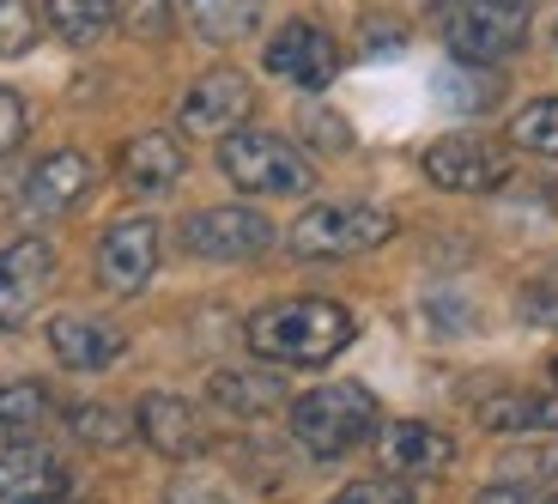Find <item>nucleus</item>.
<instances>
[{"label":"nucleus","mask_w":558,"mask_h":504,"mask_svg":"<svg viewBox=\"0 0 558 504\" xmlns=\"http://www.w3.org/2000/svg\"><path fill=\"white\" fill-rule=\"evenodd\" d=\"M510 146L558 165V98H529L522 104V110L510 116Z\"/></svg>","instance_id":"23"},{"label":"nucleus","mask_w":558,"mask_h":504,"mask_svg":"<svg viewBox=\"0 0 558 504\" xmlns=\"http://www.w3.org/2000/svg\"><path fill=\"white\" fill-rule=\"evenodd\" d=\"M116 170H122V182L134 195H165L170 182L182 177V146L170 134H134L122 146V158H116Z\"/></svg>","instance_id":"18"},{"label":"nucleus","mask_w":558,"mask_h":504,"mask_svg":"<svg viewBox=\"0 0 558 504\" xmlns=\"http://www.w3.org/2000/svg\"><path fill=\"white\" fill-rule=\"evenodd\" d=\"M267 73L298 85V92H328L340 73V43L322 25H310V19H292V25H279L274 43H267Z\"/></svg>","instance_id":"9"},{"label":"nucleus","mask_w":558,"mask_h":504,"mask_svg":"<svg viewBox=\"0 0 558 504\" xmlns=\"http://www.w3.org/2000/svg\"><path fill=\"white\" fill-rule=\"evenodd\" d=\"M377 425H383V407L364 383H322V389L292 401V437L310 456H322V463L352 456L359 444H371Z\"/></svg>","instance_id":"2"},{"label":"nucleus","mask_w":558,"mask_h":504,"mask_svg":"<svg viewBox=\"0 0 558 504\" xmlns=\"http://www.w3.org/2000/svg\"><path fill=\"white\" fill-rule=\"evenodd\" d=\"M377 463L389 468L395 480L444 475V468L456 463V437L425 425V420H395V425H383V437H377Z\"/></svg>","instance_id":"13"},{"label":"nucleus","mask_w":558,"mask_h":504,"mask_svg":"<svg viewBox=\"0 0 558 504\" xmlns=\"http://www.w3.org/2000/svg\"><path fill=\"white\" fill-rule=\"evenodd\" d=\"M49 280H56V250L43 238H19V243L0 250V328H7V335L37 316Z\"/></svg>","instance_id":"10"},{"label":"nucleus","mask_w":558,"mask_h":504,"mask_svg":"<svg viewBox=\"0 0 558 504\" xmlns=\"http://www.w3.org/2000/svg\"><path fill=\"white\" fill-rule=\"evenodd\" d=\"M328 504H413V487H401L395 475H377V480H352V487H340Z\"/></svg>","instance_id":"26"},{"label":"nucleus","mask_w":558,"mask_h":504,"mask_svg":"<svg viewBox=\"0 0 558 504\" xmlns=\"http://www.w3.org/2000/svg\"><path fill=\"white\" fill-rule=\"evenodd\" d=\"M43 504H73V499H43Z\"/></svg>","instance_id":"32"},{"label":"nucleus","mask_w":558,"mask_h":504,"mask_svg":"<svg viewBox=\"0 0 558 504\" xmlns=\"http://www.w3.org/2000/svg\"><path fill=\"white\" fill-rule=\"evenodd\" d=\"M19 141H25V104H19V92L0 85V153H13Z\"/></svg>","instance_id":"31"},{"label":"nucleus","mask_w":558,"mask_h":504,"mask_svg":"<svg viewBox=\"0 0 558 504\" xmlns=\"http://www.w3.org/2000/svg\"><path fill=\"white\" fill-rule=\"evenodd\" d=\"M177 13L201 43H238L255 31L262 0H177Z\"/></svg>","instance_id":"20"},{"label":"nucleus","mask_w":558,"mask_h":504,"mask_svg":"<svg viewBox=\"0 0 558 504\" xmlns=\"http://www.w3.org/2000/svg\"><path fill=\"white\" fill-rule=\"evenodd\" d=\"M395 238V213L371 207V201H316L292 219L286 243L292 255L304 262H340V255H364L377 250V243Z\"/></svg>","instance_id":"4"},{"label":"nucleus","mask_w":558,"mask_h":504,"mask_svg":"<svg viewBox=\"0 0 558 504\" xmlns=\"http://www.w3.org/2000/svg\"><path fill=\"white\" fill-rule=\"evenodd\" d=\"M170 7H177V0H116V19H122L134 37H158L165 19H170Z\"/></svg>","instance_id":"29"},{"label":"nucleus","mask_w":558,"mask_h":504,"mask_svg":"<svg viewBox=\"0 0 558 504\" xmlns=\"http://www.w3.org/2000/svg\"><path fill=\"white\" fill-rule=\"evenodd\" d=\"M56 401L37 377H19V383H0V444H31V437L49 425Z\"/></svg>","instance_id":"21"},{"label":"nucleus","mask_w":558,"mask_h":504,"mask_svg":"<svg viewBox=\"0 0 558 504\" xmlns=\"http://www.w3.org/2000/svg\"><path fill=\"white\" fill-rule=\"evenodd\" d=\"M207 395L225 407V413H238V420H262V413H279L286 407V383L274 371H219L207 383Z\"/></svg>","instance_id":"19"},{"label":"nucleus","mask_w":558,"mask_h":504,"mask_svg":"<svg viewBox=\"0 0 558 504\" xmlns=\"http://www.w3.org/2000/svg\"><path fill=\"white\" fill-rule=\"evenodd\" d=\"M134 425L158 456H170V463H195L201 449H207V420H201V407L189 401V395H170V389L146 395Z\"/></svg>","instance_id":"12"},{"label":"nucleus","mask_w":558,"mask_h":504,"mask_svg":"<svg viewBox=\"0 0 558 504\" xmlns=\"http://www.w3.org/2000/svg\"><path fill=\"white\" fill-rule=\"evenodd\" d=\"M31 43H37V13L25 0H0V61L31 56Z\"/></svg>","instance_id":"25"},{"label":"nucleus","mask_w":558,"mask_h":504,"mask_svg":"<svg viewBox=\"0 0 558 504\" xmlns=\"http://www.w3.org/2000/svg\"><path fill=\"white\" fill-rule=\"evenodd\" d=\"M425 177L449 195H492L510 182V153L480 141V134H444L425 146Z\"/></svg>","instance_id":"8"},{"label":"nucleus","mask_w":558,"mask_h":504,"mask_svg":"<svg viewBox=\"0 0 558 504\" xmlns=\"http://www.w3.org/2000/svg\"><path fill=\"white\" fill-rule=\"evenodd\" d=\"M182 243L201 262H255L274 250V225L255 207H201L182 219Z\"/></svg>","instance_id":"6"},{"label":"nucleus","mask_w":558,"mask_h":504,"mask_svg":"<svg viewBox=\"0 0 558 504\" xmlns=\"http://www.w3.org/2000/svg\"><path fill=\"white\" fill-rule=\"evenodd\" d=\"M219 170L238 182L243 195H310V158L298 153L286 134H267V128H238L225 134L219 146Z\"/></svg>","instance_id":"5"},{"label":"nucleus","mask_w":558,"mask_h":504,"mask_svg":"<svg viewBox=\"0 0 558 504\" xmlns=\"http://www.w3.org/2000/svg\"><path fill=\"white\" fill-rule=\"evenodd\" d=\"M553 383H558V359H553Z\"/></svg>","instance_id":"33"},{"label":"nucleus","mask_w":558,"mask_h":504,"mask_svg":"<svg viewBox=\"0 0 558 504\" xmlns=\"http://www.w3.org/2000/svg\"><path fill=\"white\" fill-rule=\"evenodd\" d=\"M444 92H456V110H492V92H498V85H492V73L480 68V80H468V68H461L456 61V73H444Z\"/></svg>","instance_id":"28"},{"label":"nucleus","mask_w":558,"mask_h":504,"mask_svg":"<svg viewBox=\"0 0 558 504\" xmlns=\"http://www.w3.org/2000/svg\"><path fill=\"white\" fill-rule=\"evenodd\" d=\"M92 158L73 153V146H61V153H49L37 170L25 177V213H37V219H61V213H73L85 195H92Z\"/></svg>","instance_id":"14"},{"label":"nucleus","mask_w":558,"mask_h":504,"mask_svg":"<svg viewBox=\"0 0 558 504\" xmlns=\"http://www.w3.org/2000/svg\"><path fill=\"white\" fill-rule=\"evenodd\" d=\"M68 499V468L37 444H7L0 449V504H43Z\"/></svg>","instance_id":"15"},{"label":"nucleus","mask_w":558,"mask_h":504,"mask_svg":"<svg viewBox=\"0 0 558 504\" xmlns=\"http://www.w3.org/2000/svg\"><path fill=\"white\" fill-rule=\"evenodd\" d=\"M68 425H73V432H80L92 449L128 444V420L116 413V407H92V401H85V407H73V413H68Z\"/></svg>","instance_id":"24"},{"label":"nucleus","mask_w":558,"mask_h":504,"mask_svg":"<svg viewBox=\"0 0 558 504\" xmlns=\"http://www.w3.org/2000/svg\"><path fill=\"white\" fill-rule=\"evenodd\" d=\"M474 504H558V492L529 487V480H492V487H480Z\"/></svg>","instance_id":"30"},{"label":"nucleus","mask_w":558,"mask_h":504,"mask_svg":"<svg viewBox=\"0 0 558 504\" xmlns=\"http://www.w3.org/2000/svg\"><path fill=\"white\" fill-rule=\"evenodd\" d=\"M122 328L98 323V316H56L49 323V352H56L68 371H110L122 359Z\"/></svg>","instance_id":"16"},{"label":"nucleus","mask_w":558,"mask_h":504,"mask_svg":"<svg viewBox=\"0 0 558 504\" xmlns=\"http://www.w3.org/2000/svg\"><path fill=\"white\" fill-rule=\"evenodd\" d=\"M158 274V225L153 219H116L98 243V280L116 298L146 292V280Z\"/></svg>","instance_id":"11"},{"label":"nucleus","mask_w":558,"mask_h":504,"mask_svg":"<svg viewBox=\"0 0 558 504\" xmlns=\"http://www.w3.org/2000/svg\"><path fill=\"white\" fill-rule=\"evenodd\" d=\"M480 425L498 437H541L558 432V395L546 389H504L492 401H480Z\"/></svg>","instance_id":"17"},{"label":"nucleus","mask_w":558,"mask_h":504,"mask_svg":"<svg viewBox=\"0 0 558 504\" xmlns=\"http://www.w3.org/2000/svg\"><path fill=\"white\" fill-rule=\"evenodd\" d=\"M49 31L68 43H98L116 25V0H49Z\"/></svg>","instance_id":"22"},{"label":"nucleus","mask_w":558,"mask_h":504,"mask_svg":"<svg viewBox=\"0 0 558 504\" xmlns=\"http://www.w3.org/2000/svg\"><path fill=\"white\" fill-rule=\"evenodd\" d=\"M255 110V85L243 80L238 68H213L201 73L177 104V122L182 134H195V141H225V134H238Z\"/></svg>","instance_id":"7"},{"label":"nucleus","mask_w":558,"mask_h":504,"mask_svg":"<svg viewBox=\"0 0 558 504\" xmlns=\"http://www.w3.org/2000/svg\"><path fill=\"white\" fill-rule=\"evenodd\" d=\"M243 335L274 364H328L352 347L359 323L335 298H279V304L255 310L250 323H243Z\"/></svg>","instance_id":"1"},{"label":"nucleus","mask_w":558,"mask_h":504,"mask_svg":"<svg viewBox=\"0 0 558 504\" xmlns=\"http://www.w3.org/2000/svg\"><path fill=\"white\" fill-rule=\"evenodd\" d=\"M553 280H558V274H553Z\"/></svg>","instance_id":"34"},{"label":"nucleus","mask_w":558,"mask_h":504,"mask_svg":"<svg viewBox=\"0 0 558 504\" xmlns=\"http://www.w3.org/2000/svg\"><path fill=\"white\" fill-rule=\"evenodd\" d=\"M534 0H444V43L461 68H498L529 37Z\"/></svg>","instance_id":"3"},{"label":"nucleus","mask_w":558,"mask_h":504,"mask_svg":"<svg viewBox=\"0 0 558 504\" xmlns=\"http://www.w3.org/2000/svg\"><path fill=\"white\" fill-rule=\"evenodd\" d=\"M165 504H243V499H238L231 487H225V480H207V475H182V480H170Z\"/></svg>","instance_id":"27"}]
</instances>
